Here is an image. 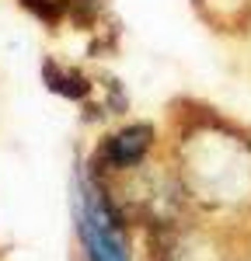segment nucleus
<instances>
[{
    "label": "nucleus",
    "mask_w": 251,
    "mask_h": 261,
    "mask_svg": "<svg viewBox=\"0 0 251 261\" xmlns=\"http://www.w3.org/2000/svg\"><path fill=\"white\" fill-rule=\"evenodd\" d=\"M164 164L188 216L234 237L251 233V122L203 98H174L164 115Z\"/></svg>",
    "instance_id": "nucleus-1"
},
{
    "label": "nucleus",
    "mask_w": 251,
    "mask_h": 261,
    "mask_svg": "<svg viewBox=\"0 0 251 261\" xmlns=\"http://www.w3.org/2000/svg\"><path fill=\"white\" fill-rule=\"evenodd\" d=\"M70 223L81 261H133V220L119 209L102 181L91 174L84 153L73 157L70 171Z\"/></svg>",
    "instance_id": "nucleus-2"
},
{
    "label": "nucleus",
    "mask_w": 251,
    "mask_h": 261,
    "mask_svg": "<svg viewBox=\"0 0 251 261\" xmlns=\"http://www.w3.org/2000/svg\"><path fill=\"white\" fill-rule=\"evenodd\" d=\"M164 150V129L150 119H126L112 129H105L94 146L84 153L87 167L102 181H115L126 174L143 171Z\"/></svg>",
    "instance_id": "nucleus-3"
},
{
    "label": "nucleus",
    "mask_w": 251,
    "mask_h": 261,
    "mask_svg": "<svg viewBox=\"0 0 251 261\" xmlns=\"http://www.w3.org/2000/svg\"><path fill=\"white\" fill-rule=\"evenodd\" d=\"M39 73H42L45 91L56 94V98H63V101H70V105L87 108L91 101L98 98V81H94L84 66H77V63H66V60H60V56H45L42 66H39Z\"/></svg>",
    "instance_id": "nucleus-4"
},
{
    "label": "nucleus",
    "mask_w": 251,
    "mask_h": 261,
    "mask_svg": "<svg viewBox=\"0 0 251 261\" xmlns=\"http://www.w3.org/2000/svg\"><path fill=\"white\" fill-rule=\"evenodd\" d=\"M195 11H199L216 32L251 28V0H195Z\"/></svg>",
    "instance_id": "nucleus-5"
},
{
    "label": "nucleus",
    "mask_w": 251,
    "mask_h": 261,
    "mask_svg": "<svg viewBox=\"0 0 251 261\" xmlns=\"http://www.w3.org/2000/svg\"><path fill=\"white\" fill-rule=\"evenodd\" d=\"M32 21H39L45 32H60L70 24V0H14Z\"/></svg>",
    "instance_id": "nucleus-6"
},
{
    "label": "nucleus",
    "mask_w": 251,
    "mask_h": 261,
    "mask_svg": "<svg viewBox=\"0 0 251 261\" xmlns=\"http://www.w3.org/2000/svg\"><path fill=\"white\" fill-rule=\"evenodd\" d=\"M105 18H108V0H70V28L102 32Z\"/></svg>",
    "instance_id": "nucleus-7"
}]
</instances>
